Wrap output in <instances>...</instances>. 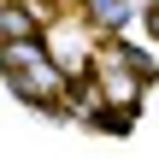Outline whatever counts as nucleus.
I'll use <instances>...</instances> for the list:
<instances>
[]
</instances>
